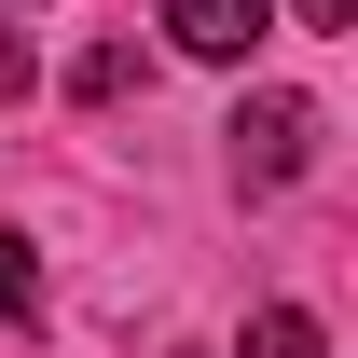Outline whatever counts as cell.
Returning a JSON list of instances; mask_svg holds the SVG:
<instances>
[{"label":"cell","instance_id":"6da1fadb","mask_svg":"<svg viewBox=\"0 0 358 358\" xmlns=\"http://www.w3.org/2000/svg\"><path fill=\"white\" fill-rule=\"evenodd\" d=\"M221 138H234V179H248V193H289V179L317 166V110L303 96H248Z\"/></svg>","mask_w":358,"mask_h":358},{"label":"cell","instance_id":"7a4b0ae2","mask_svg":"<svg viewBox=\"0 0 358 358\" xmlns=\"http://www.w3.org/2000/svg\"><path fill=\"white\" fill-rule=\"evenodd\" d=\"M262 28H275V0H166V42H179V55H207V69H234Z\"/></svg>","mask_w":358,"mask_h":358},{"label":"cell","instance_id":"3957f363","mask_svg":"<svg viewBox=\"0 0 358 358\" xmlns=\"http://www.w3.org/2000/svg\"><path fill=\"white\" fill-rule=\"evenodd\" d=\"M248 358H331V331H317L303 303H262L248 317Z\"/></svg>","mask_w":358,"mask_h":358},{"label":"cell","instance_id":"277c9868","mask_svg":"<svg viewBox=\"0 0 358 358\" xmlns=\"http://www.w3.org/2000/svg\"><path fill=\"white\" fill-rule=\"evenodd\" d=\"M28 289H42V262H28V234H0V317H28Z\"/></svg>","mask_w":358,"mask_h":358},{"label":"cell","instance_id":"5b68a950","mask_svg":"<svg viewBox=\"0 0 358 358\" xmlns=\"http://www.w3.org/2000/svg\"><path fill=\"white\" fill-rule=\"evenodd\" d=\"M0 96H28V42H14V28H0Z\"/></svg>","mask_w":358,"mask_h":358},{"label":"cell","instance_id":"8992f818","mask_svg":"<svg viewBox=\"0 0 358 358\" xmlns=\"http://www.w3.org/2000/svg\"><path fill=\"white\" fill-rule=\"evenodd\" d=\"M289 14H303V28H358V0H289Z\"/></svg>","mask_w":358,"mask_h":358}]
</instances>
